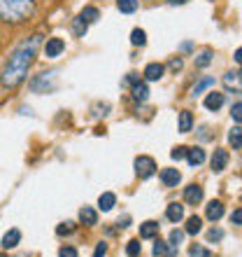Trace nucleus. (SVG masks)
Here are the masks:
<instances>
[{
  "label": "nucleus",
  "instance_id": "f257e3e1",
  "mask_svg": "<svg viewBox=\"0 0 242 257\" xmlns=\"http://www.w3.org/2000/svg\"><path fill=\"white\" fill-rule=\"evenodd\" d=\"M42 35H33L30 40L21 42L19 47L12 52L10 61L5 63L2 73H0V87L2 89H16L21 82L28 77V70L35 63V54H38V45H40Z\"/></svg>",
  "mask_w": 242,
  "mask_h": 257
},
{
  "label": "nucleus",
  "instance_id": "f03ea898",
  "mask_svg": "<svg viewBox=\"0 0 242 257\" xmlns=\"http://www.w3.org/2000/svg\"><path fill=\"white\" fill-rule=\"evenodd\" d=\"M35 10H38L35 0H0V21L16 26V24L33 19Z\"/></svg>",
  "mask_w": 242,
  "mask_h": 257
},
{
  "label": "nucleus",
  "instance_id": "7ed1b4c3",
  "mask_svg": "<svg viewBox=\"0 0 242 257\" xmlns=\"http://www.w3.org/2000/svg\"><path fill=\"white\" fill-rule=\"evenodd\" d=\"M28 87L33 89L35 94H47V91H52V89L56 87L54 73H40V75H35L33 80L28 82Z\"/></svg>",
  "mask_w": 242,
  "mask_h": 257
},
{
  "label": "nucleus",
  "instance_id": "20e7f679",
  "mask_svg": "<svg viewBox=\"0 0 242 257\" xmlns=\"http://www.w3.org/2000/svg\"><path fill=\"white\" fill-rule=\"evenodd\" d=\"M135 173H138V178L147 180V178H152L156 173V162L147 155H140L135 159Z\"/></svg>",
  "mask_w": 242,
  "mask_h": 257
},
{
  "label": "nucleus",
  "instance_id": "39448f33",
  "mask_svg": "<svg viewBox=\"0 0 242 257\" xmlns=\"http://www.w3.org/2000/svg\"><path fill=\"white\" fill-rule=\"evenodd\" d=\"M63 49H66V42L60 40V38H49L44 42V56L47 59H56V56L63 54Z\"/></svg>",
  "mask_w": 242,
  "mask_h": 257
},
{
  "label": "nucleus",
  "instance_id": "423d86ee",
  "mask_svg": "<svg viewBox=\"0 0 242 257\" xmlns=\"http://www.w3.org/2000/svg\"><path fill=\"white\" fill-rule=\"evenodd\" d=\"M210 166H212V171L214 173H222L226 166H228V152L226 150H214V155H212V159H210Z\"/></svg>",
  "mask_w": 242,
  "mask_h": 257
},
{
  "label": "nucleus",
  "instance_id": "0eeeda50",
  "mask_svg": "<svg viewBox=\"0 0 242 257\" xmlns=\"http://www.w3.org/2000/svg\"><path fill=\"white\" fill-rule=\"evenodd\" d=\"M184 201L188 203V206H198V203L202 201V187L200 185H188V187H184Z\"/></svg>",
  "mask_w": 242,
  "mask_h": 257
},
{
  "label": "nucleus",
  "instance_id": "6e6552de",
  "mask_svg": "<svg viewBox=\"0 0 242 257\" xmlns=\"http://www.w3.org/2000/svg\"><path fill=\"white\" fill-rule=\"evenodd\" d=\"M163 73H166V66L163 63H147V68H144V80L147 82H158L163 77Z\"/></svg>",
  "mask_w": 242,
  "mask_h": 257
},
{
  "label": "nucleus",
  "instance_id": "1a4fd4ad",
  "mask_svg": "<svg viewBox=\"0 0 242 257\" xmlns=\"http://www.w3.org/2000/svg\"><path fill=\"white\" fill-rule=\"evenodd\" d=\"M161 183L166 187H177L182 183V173L177 169H163L161 171Z\"/></svg>",
  "mask_w": 242,
  "mask_h": 257
},
{
  "label": "nucleus",
  "instance_id": "9d476101",
  "mask_svg": "<svg viewBox=\"0 0 242 257\" xmlns=\"http://www.w3.org/2000/svg\"><path fill=\"white\" fill-rule=\"evenodd\" d=\"M80 222L84 224V227H94V224H98V213H96V208H91V206H82Z\"/></svg>",
  "mask_w": 242,
  "mask_h": 257
},
{
  "label": "nucleus",
  "instance_id": "9b49d317",
  "mask_svg": "<svg viewBox=\"0 0 242 257\" xmlns=\"http://www.w3.org/2000/svg\"><path fill=\"white\" fill-rule=\"evenodd\" d=\"M166 217H168L170 222H182L184 220V206L182 203H177V201H172V203H168V208H166Z\"/></svg>",
  "mask_w": 242,
  "mask_h": 257
},
{
  "label": "nucleus",
  "instance_id": "f8f14e48",
  "mask_svg": "<svg viewBox=\"0 0 242 257\" xmlns=\"http://www.w3.org/2000/svg\"><path fill=\"white\" fill-rule=\"evenodd\" d=\"M158 229H161V224L156 222V220H147V222L140 224V238H156L158 236Z\"/></svg>",
  "mask_w": 242,
  "mask_h": 257
},
{
  "label": "nucleus",
  "instance_id": "ddd939ff",
  "mask_svg": "<svg viewBox=\"0 0 242 257\" xmlns=\"http://www.w3.org/2000/svg\"><path fill=\"white\" fill-rule=\"evenodd\" d=\"M224 87L228 89H233V91H236V94H240V70H228V73L224 75Z\"/></svg>",
  "mask_w": 242,
  "mask_h": 257
},
{
  "label": "nucleus",
  "instance_id": "4468645a",
  "mask_svg": "<svg viewBox=\"0 0 242 257\" xmlns=\"http://www.w3.org/2000/svg\"><path fill=\"white\" fill-rule=\"evenodd\" d=\"M21 243V231L19 229H10L2 236V241H0V245L5 248V250H12V248H16V245Z\"/></svg>",
  "mask_w": 242,
  "mask_h": 257
},
{
  "label": "nucleus",
  "instance_id": "2eb2a0df",
  "mask_svg": "<svg viewBox=\"0 0 242 257\" xmlns=\"http://www.w3.org/2000/svg\"><path fill=\"white\" fill-rule=\"evenodd\" d=\"M205 215H208L210 222H216L224 217V203L222 201H210L208 208H205Z\"/></svg>",
  "mask_w": 242,
  "mask_h": 257
},
{
  "label": "nucleus",
  "instance_id": "dca6fc26",
  "mask_svg": "<svg viewBox=\"0 0 242 257\" xmlns=\"http://www.w3.org/2000/svg\"><path fill=\"white\" fill-rule=\"evenodd\" d=\"M186 162L191 164V166H200V164L205 162V150L202 148H188L186 150Z\"/></svg>",
  "mask_w": 242,
  "mask_h": 257
},
{
  "label": "nucleus",
  "instance_id": "f3484780",
  "mask_svg": "<svg viewBox=\"0 0 242 257\" xmlns=\"http://www.w3.org/2000/svg\"><path fill=\"white\" fill-rule=\"evenodd\" d=\"M222 105H224V94H219V91H210L208 98H205V108L212 110V112H216Z\"/></svg>",
  "mask_w": 242,
  "mask_h": 257
},
{
  "label": "nucleus",
  "instance_id": "a211bd4d",
  "mask_svg": "<svg viewBox=\"0 0 242 257\" xmlns=\"http://www.w3.org/2000/svg\"><path fill=\"white\" fill-rule=\"evenodd\" d=\"M130 94H133V98L138 103H144L149 98V87L144 84V82H135L133 89H130Z\"/></svg>",
  "mask_w": 242,
  "mask_h": 257
},
{
  "label": "nucleus",
  "instance_id": "6ab92c4d",
  "mask_svg": "<svg viewBox=\"0 0 242 257\" xmlns=\"http://www.w3.org/2000/svg\"><path fill=\"white\" fill-rule=\"evenodd\" d=\"M114 206H116V196L112 194V192H102L100 199H98V208L108 213V210H112Z\"/></svg>",
  "mask_w": 242,
  "mask_h": 257
},
{
  "label": "nucleus",
  "instance_id": "aec40b11",
  "mask_svg": "<svg viewBox=\"0 0 242 257\" xmlns=\"http://www.w3.org/2000/svg\"><path fill=\"white\" fill-rule=\"evenodd\" d=\"M202 231V220L198 215H191L186 220V227H184V234H191V236H196V234H200Z\"/></svg>",
  "mask_w": 242,
  "mask_h": 257
},
{
  "label": "nucleus",
  "instance_id": "412c9836",
  "mask_svg": "<svg viewBox=\"0 0 242 257\" xmlns=\"http://www.w3.org/2000/svg\"><path fill=\"white\" fill-rule=\"evenodd\" d=\"M70 28H72V35H74V38H84V35H86V31H88V24L82 19L80 14H77V17L72 19V26H70Z\"/></svg>",
  "mask_w": 242,
  "mask_h": 257
},
{
  "label": "nucleus",
  "instance_id": "4be33fe9",
  "mask_svg": "<svg viewBox=\"0 0 242 257\" xmlns=\"http://www.w3.org/2000/svg\"><path fill=\"white\" fill-rule=\"evenodd\" d=\"M191 126H194V115H191L188 110H182L180 112V131L182 134H188Z\"/></svg>",
  "mask_w": 242,
  "mask_h": 257
},
{
  "label": "nucleus",
  "instance_id": "5701e85b",
  "mask_svg": "<svg viewBox=\"0 0 242 257\" xmlns=\"http://www.w3.org/2000/svg\"><path fill=\"white\" fill-rule=\"evenodd\" d=\"M80 17L84 21H86L88 26H91V24H94V21H98L100 19V12H98V7H84V10H82L80 12Z\"/></svg>",
  "mask_w": 242,
  "mask_h": 257
},
{
  "label": "nucleus",
  "instance_id": "b1692460",
  "mask_svg": "<svg viewBox=\"0 0 242 257\" xmlns=\"http://www.w3.org/2000/svg\"><path fill=\"white\" fill-rule=\"evenodd\" d=\"M116 7H119V12H124V14H133V12H138L140 3H138V0H116Z\"/></svg>",
  "mask_w": 242,
  "mask_h": 257
},
{
  "label": "nucleus",
  "instance_id": "393cba45",
  "mask_svg": "<svg viewBox=\"0 0 242 257\" xmlns=\"http://www.w3.org/2000/svg\"><path fill=\"white\" fill-rule=\"evenodd\" d=\"M130 42H133L135 47H144L147 45V33L142 28H133L130 31Z\"/></svg>",
  "mask_w": 242,
  "mask_h": 257
},
{
  "label": "nucleus",
  "instance_id": "a878e982",
  "mask_svg": "<svg viewBox=\"0 0 242 257\" xmlns=\"http://www.w3.org/2000/svg\"><path fill=\"white\" fill-rule=\"evenodd\" d=\"M228 141H230V145H233V150L242 148V128H240V124H236V128H230Z\"/></svg>",
  "mask_w": 242,
  "mask_h": 257
},
{
  "label": "nucleus",
  "instance_id": "bb28decb",
  "mask_svg": "<svg viewBox=\"0 0 242 257\" xmlns=\"http://www.w3.org/2000/svg\"><path fill=\"white\" fill-rule=\"evenodd\" d=\"M212 59H214L212 49H205V52H200V54L196 56V68H208L212 63Z\"/></svg>",
  "mask_w": 242,
  "mask_h": 257
},
{
  "label": "nucleus",
  "instance_id": "cd10ccee",
  "mask_svg": "<svg viewBox=\"0 0 242 257\" xmlns=\"http://www.w3.org/2000/svg\"><path fill=\"white\" fill-rule=\"evenodd\" d=\"M212 84H214V77H202V80L198 82V84H196L194 89H191V96H198V94H202V91H205V89H210V87H212Z\"/></svg>",
  "mask_w": 242,
  "mask_h": 257
},
{
  "label": "nucleus",
  "instance_id": "c85d7f7f",
  "mask_svg": "<svg viewBox=\"0 0 242 257\" xmlns=\"http://www.w3.org/2000/svg\"><path fill=\"white\" fill-rule=\"evenodd\" d=\"M142 252V243H140V238H130L126 245V255L128 257H138Z\"/></svg>",
  "mask_w": 242,
  "mask_h": 257
},
{
  "label": "nucleus",
  "instance_id": "c756f323",
  "mask_svg": "<svg viewBox=\"0 0 242 257\" xmlns=\"http://www.w3.org/2000/svg\"><path fill=\"white\" fill-rule=\"evenodd\" d=\"M188 257H212V250H208V248L194 243L191 248H188Z\"/></svg>",
  "mask_w": 242,
  "mask_h": 257
},
{
  "label": "nucleus",
  "instance_id": "7c9ffc66",
  "mask_svg": "<svg viewBox=\"0 0 242 257\" xmlns=\"http://www.w3.org/2000/svg\"><path fill=\"white\" fill-rule=\"evenodd\" d=\"M184 241V231L182 229H172L170 231V248H180V243Z\"/></svg>",
  "mask_w": 242,
  "mask_h": 257
},
{
  "label": "nucleus",
  "instance_id": "2f4dec72",
  "mask_svg": "<svg viewBox=\"0 0 242 257\" xmlns=\"http://www.w3.org/2000/svg\"><path fill=\"white\" fill-rule=\"evenodd\" d=\"M154 257H166L168 255V243L166 241H161V238H156V243H154Z\"/></svg>",
  "mask_w": 242,
  "mask_h": 257
},
{
  "label": "nucleus",
  "instance_id": "473e14b6",
  "mask_svg": "<svg viewBox=\"0 0 242 257\" xmlns=\"http://www.w3.org/2000/svg\"><path fill=\"white\" fill-rule=\"evenodd\" d=\"M74 229H77V224L74 222H63V224L56 227V234H58V236H68V234H72Z\"/></svg>",
  "mask_w": 242,
  "mask_h": 257
},
{
  "label": "nucleus",
  "instance_id": "72a5a7b5",
  "mask_svg": "<svg viewBox=\"0 0 242 257\" xmlns=\"http://www.w3.org/2000/svg\"><path fill=\"white\" fill-rule=\"evenodd\" d=\"M230 117L236 119V124L242 122V103L240 101H236L233 105H230Z\"/></svg>",
  "mask_w": 242,
  "mask_h": 257
},
{
  "label": "nucleus",
  "instance_id": "f704fd0d",
  "mask_svg": "<svg viewBox=\"0 0 242 257\" xmlns=\"http://www.w3.org/2000/svg\"><path fill=\"white\" fill-rule=\"evenodd\" d=\"M186 150L184 145H177V148H172V152H170V157L175 159V162H180V159H186Z\"/></svg>",
  "mask_w": 242,
  "mask_h": 257
},
{
  "label": "nucleus",
  "instance_id": "c9c22d12",
  "mask_svg": "<svg viewBox=\"0 0 242 257\" xmlns=\"http://www.w3.org/2000/svg\"><path fill=\"white\" fill-rule=\"evenodd\" d=\"M224 238V231L219 229V227H212V229L208 231V241L210 243H214V241H222Z\"/></svg>",
  "mask_w": 242,
  "mask_h": 257
},
{
  "label": "nucleus",
  "instance_id": "e433bc0d",
  "mask_svg": "<svg viewBox=\"0 0 242 257\" xmlns=\"http://www.w3.org/2000/svg\"><path fill=\"white\" fill-rule=\"evenodd\" d=\"M94 110H96V112H94L96 117H105L110 112V103H96Z\"/></svg>",
  "mask_w": 242,
  "mask_h": 257
},
{
  "label": "nucleus",
  "instance_id": "4c0bfd02",
  "mask_svg": "<svg viewBox=\"0 0 242 257\" xmlns=\"http://www.w3.org/2000/svg\"><path fill=\"white\" fill-rule=\"evenodd\" d=\"M168 68H170V70H172V73H180L182 68H184V61H182L180 56H175V59H170Z\"/></svg>",
  "mask_w": 242,
  "mask_h": 257
},
{
  "label": "nucleus",
  "instance_id": "58836bf2",
  "mask_svg": "<svg viewBox=\"0 0 242 257\" xmlns=\"http://www.w3.org/2000/svg\"><path fill=\"white\" fill-rule=\"evenodd\" d=\"M58 257H77V248H72V245H63L58 250Z\"/></svg>",
  "mask_w": 242,
  "mask_h": 257
},
{
  "label": "nucleus",
  "instance_id": "ea45409f",
  "mask_svg": "<svg viewBox=\"0 0 242 257\" xmlns=\"http://www.w3.org/2000/svg\"><path fill=\"white\" fill-rule=\"evenodd\" d=\"M105 255H108V243H105V241H100V243L96 245L94 257H105Z\"/></svg>",
  "mask_w": 242,
  "mask_h": 257
},
{
  "label": "nucleus",
  "instance_id": "a19ab883",
  "mask_svg": "<svg viewBox=\"0 0 242 257\" xmlns=\"http://www.w3.org/2000/svg\"><path fill=\"white\" fill-rule=\"evenodd\" d=\"M230 222L236 224V227H240V224H242V208H236V210H233V215H230Z\"/></svg>",
  "mask_w": 242,
  "mask_h": 257
},
{
  "label": "nucleus",
  "instance_id": "79ce46f5",
  "mask_svg": "<svg viewBox=\"0 0 242 257\" xmlns=\"http://www.w3.org/2000/svg\"><path fill=\"white\" fill-rule=\"evenodd\" d=\"M182 52H191V49H194V45H191V42H182Z\"/></svg>",
  "mask_w": 242,
  "mask_h": 257
},
{
  "label": "nucleus",
  "instance_id": "37998d69",
  "mask_svg": "<svg viewBox=\"0 0 242 257\" xmlns=\"http://www.w3.org/2000/svg\"><path fill=\"white\" fill-rule=\"evenodd\" d=\"M128 82H130V84H135V82H140V77H138L135 73H130V75H128Z\"/></svg>",
  "mask_w": 242,
  "mask_h": 257
},
{
  "label": "nucleus",
  "instance_id": "c03bdc74",
  "mask_svg": "<svg viewBox=\"0 0 242 257\" xmlns=\"http://www.w3.org/2000/svg\"><path fill=\"white\" fill-rule=\"evenodd\" d=\"M170 5H184V3H188V0H168Z\"/></svg>",
  "mask_w": 242,
  "mask_h": 257
},
{
  "label": "nucleus",
  "instance_id": "a18cd8bd",
  "mask_svg": "<svg viewBox=\"0 0 242 257\" xmlns=\"http://www.w3.org/2000/svg\"><path fill=\"white\" fill-rule=\"evenodd\" d=\"M236 61H238V63L242 61V49H236Z\"/></svg>",
  "mask_w": 242,
  "mask_h": 257
},
{
  "label": "nucleus",
  "instance_id": "49530a36",
  "mask_svg": "<svg viewBox=\"0 0 242 257\" xmlns=\"http://www.w3.org/2000/svg\"><path fill=\"white\" fill-rule=\"evenodd\" d=\"M0 257H10V255H0Z\"/></svg>",
  "mask_w": 242,
  "mask_h": 257
}]
</instances>
